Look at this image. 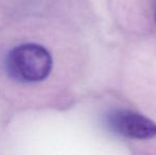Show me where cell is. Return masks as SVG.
<instances>
[{"label": "cell", "mask_w": 156, "mask_h": 155, "mask_svg": "<svg viewBox=\"0 0 156 155\" xmlns=\"http://www.w3.org/2000/svg\"><path fill=\"white\" fill-rule=\"evenodd\" d=\"M4 67L13 80L20 83H38L51 73L53 60L50 52L38 44H23L9 51Z\"/></svg>", "instance_id": "cell-1"}, {"label": "cell", "mask_w": 156, "mask_h": 155, "mask_svg": "<svg viewBox=\"0 0 156 155\" xmlns=\"http://www.w3.org/2000/svg\"><path fill=\"white\" fill-rule=\"evenodd\" d=\"M155 18H156V14H155Z\"/></svg>", "instance_id": "cell-3"}, {"label": "cell", "mask_w": 156, "mask_h": 155, "mask_svg": "<svg viewBox=\"0 0 156 155\" xmlns=\"http://www.w3.org/2000/svg\"><path fill=\"white\" fill-rule=\"evenodd\" d=\"M105 123L112 132L133 139H151L156 137V123L139 113L127 110L111 112Z\"/></svg>", "instance_id": "cell-2"}]
</instances>
